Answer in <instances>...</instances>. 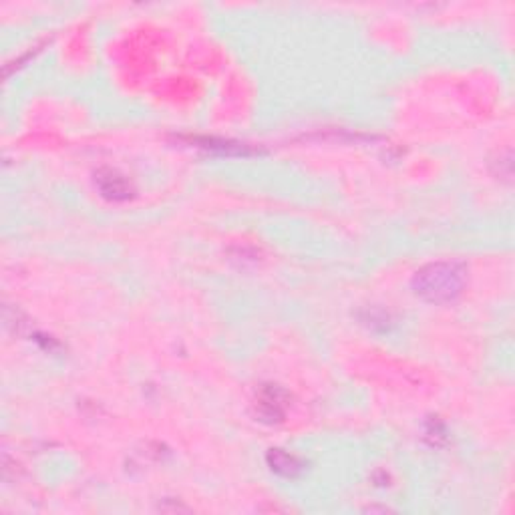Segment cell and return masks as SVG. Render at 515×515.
Masks as SVG:
<instances>
[{"mask_svg":"<svg viewBox=\"0 0 515 515\" xmlns=\"http://www.w3.org/2000/svg\"><path fill=\"white\" fill-rule=\"evenodd\" d=\"M268 461L272 471H276V473H280V475H286V477H294V475L300 471L298 461H296L292 455L282 453V451H272L268 455Z\"/></svg>","mask_w":515,"mask_h":515,"instance_id":"cell-3","label":"cell"},{"mask_svg":"<svg viewBox=\"0 0 515 515\" xmlns=\"http://www.w3.org/2000/svg\"><path fill=\"white\" fill-rule=\"evenodd\" d=\"M465 268L457 262H433L413 276V292L431 304L455 300L465 286Z\"/></svg>","mask_w":515,"mask_h":515,"instance_id":"cell-1","label":"cell"},{"mask_svg":"<svg viewBox=\"0 0 515 515\" xmlns=\"http://www.w3.org/2000/svg\"><path fill=\"white\" fill-rule=\"evenodd\" d=\"M99 188L103 191V196L111 199H125L129 198V186L127 181L115 171H109L107 177L99 176Z\"/></svg>","mask_w":515,"mask_h":515,"instance_id":"cell-2","label":"cell"}]
</instances>
